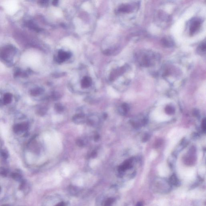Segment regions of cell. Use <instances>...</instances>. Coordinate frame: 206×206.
Instances as JSON below:
<instances>
[{
  "label": "cell",
  "mask_w": 206,
  "mask_h": 206,
  "mask_svg": "<svg viewBox=\"0 0 206 206\" xmlns=\"http://www.w3.org/2000/svg\"><path fill=\"white\" fill-rule=\"evenodd\" d=\"M135 59L139 65L143 67L154 65L160 60V55L153 52L141 51L135 54Z\"/></svg>",
  "instance_id": "cell-1"
},
{
  "label": "cell",
  "mask_w": 206,
  "mask_h": 206,
  "mask_svg": "<svg viewBox=\"0 0 206 206\" xmlns=\"http://www.w3.org/2000/svg\"><path fill=\"white\" fill-rule=\"evenodd\" d=\"M3 6L6 12L9 14H14L18 9V4L16 1H6L3 3Z\"/></svg>",
  "instance_id": "cell-2"
},
{
  "label": "cell",
  "mask_w": 206,
  "mask_h": 206,
  "mask_svg": "<svg viewBox=\"0 0 206 206\" xmlns=\"http://www.w3.org/2000/svg\"><path fill=\"white\" fill-rule=\"evenodd\" d=\"M138 6L136 3L133 4H124L121 5L118 9V11L123 13H129L133 11Z\"/></svg>",
  "instance_id": "cell-3"
},
{
  "label": "cell",
  "mask_w": 206,
  "mask_h": 206,
  "mask_svg": "<svg viewBox=\"0 0 206 206\" xmlns=\"http://www.w3.org/2000/svg\"><path fill=\"white\" fill-rule=\"evenodd\" d=\"M201 24V21L199 19H196L193 20L190 23L189 28L190 34L193 35L196 33L200 29Z\"/></svg>",
  "instance_id": "cell-4"
},
{
  "label": "cell",
  "mask_w": 206,
  "mask_h": 206,
  "mask_svg": "<svg viewBox=\"0 0 206 206\" xmlns=\"http://www.w3.org/2000/svg\"><path fill=\"white\" fill-rule=\"evenodd\" d=\"M155 120L159 122L166 121L169 120V117L159 110L155 111L152 114Z\"/></svg>",
  "instance_id": "cell-5"
},
{
  "label": "cell",
  "mask_w": 206,
  "mask_h": 206,
  "mask_svg": "<svg viewBox=\"0 0 206 206\" xmlns=\"http://www.w3.org/2000/svg\"><path fill=\"white\" fill-rule=\"evenodd\" d=\"M71 54L70 52L60 50L58 52V58L57 60L59 63H63L71 57Z\"/></svg>",
  "instance_id": "cell-6"
},
{
  "label": "cell",
  "mask_w": 206,
  "mask_h": 206,
  "mask_svg": "<svg viewBox=\"0 0 206 206\" xmlns=\"http://www.w3.org/2000/svg\"><path fill=\"white\" fill-rule=\"evenodd\" d=\"M28 128V125L26 123L16 124L13 127V130L15 133H19L27 130Z\"/></svg>",
  "instance_id": "cell-7"
},
{
  "label": "cell",
  "mask_w": 206,
  "mask_h": 206,
  "mask_svg": "<svg viewBox=\"0 0 206 206\" xmlns=\"http://www.w3.org/2000/svg\"><path fill=\"white\" fill-rule=\"evenodd\" d=\"M92 83V80L91 78L88 77H85L81 81V86L84 88H87L91 85Z\"/></svg>",
  "instance_id": "cell-8"
},
{
  "label": "cell",
  "mask_w": 206,
  "mask_h": 206,
  "mask_svg": "<svg viewBox=\"0 0 206 206\" xmlns=\"http://www.w3.org/2000/svg\"><path fill=\"white\" fill-rule=\"evenodd\" d=\"M84 115L82 114H79L75 116L73 118V120L76 123H82L84 121Z\"/></svg>",
  "instance_id": "cell-9"
},
{
  "label": "cell",
  "mask_w": 206,
  "mask_h": 206,
  "mask_svg": "<svg viewBox=\"0 0 206 206\" xmlns=\"http://www.w3.org/2000/svg\"><path fill=\"white\" fill-rule=\"evenodd\" d=\"M12 96L11 93H7L5 94L3 100L4 105H5L10 103L12 101Z\"/></svg>",
  "instance_id": "cell-10"
},
{
  "label": "cell",
  "mask_w": 206,
  "mask_h": 206,
  "mask_svg": "<svg viewBox=\"0 0 206 206\" xmlns=\"http://www.w3.org/2000/svg\"><path fill=\"white\" fill-rule=\"evenodd\" d=\"M162 43L163 45L166 47H171L174 45L173 42L171 39L168 38H165L162 40Z\"/></svg>",
  "instance_id": "cell-11"
},
{
  "label": "cell",
  "mask_w": 206,
  "mask_h": 206,
  "mask_svg": "<svg viewBox=\"0 0 206 206\" xmlns=\"http://www.w3.org/2000/svg\"><path fill=\"white\" fill-rule=\"evenodd\" d=\"M198 51L200 52V54H203L205 53L206 51V43L205 42H203L199 45L198 48Z\"/></svg>",
  "instance_id": "cell-12"
},
{
  "label": "cell",
  "mask_w": 206,
  "mask_h": 206,
  "mask_svg": "<svg viewBox=\"0 0 206 206\" xmlns=\"http://www.w3.org/2000/svg\"><path fill=\"white\" fill-rule=\"evenodd\" d=\"M42 90L41 89H36V90H34L33 91H32L31 92V95L33 96H38L39 94H40L41 93H42Z\"/></svg>",
  "instance_id": "cell-13"
},
{
  "label": "cell",
  "mask_w": 206,
  "mask_h": 206,
  "mask_svg": "<svg viewBox=\"0 0 206 206\" xmlns=\"http://www.w3.org/2000/svg\"><path fill=\"white\" fill-rule=\"evenodd\" d=\"M0 153H1V156H2V157L3 158L6 159L8 158V157H9V153L7 151L5 150H2L0 152Z\"/></svg>",
  "instance_id": "cell-14"
},
{
  "label": "cell",
  "mask_w": 206,
  "mask_h": 206,
  "mask_svg": "<svg viewBox=\"0 0 206 206\" xmlns=\"http://www.w3.org/2000/svg\"><path fill=\"white\" fill-rule=\"evenodd\" d=\"M55 108L56 110L57 111V112H62L64 110V108L63 106L60 103H57L55 106Z\"/></svg>",
  "instance_id": "cell-15"
},
{
  "label": "cell",
  "mask_w": 206,
  "mask_h": 206,
  "mask_svg": "<svg viewBox=\"0 0 206 206\" xmlns=\"http://www.w3.org/2000/svg\"><path fill=\"white\" fill-rule=\"evenodd\" d=\"M114 202V199H109L106 201L105 205V206H111Z\"/></svg>",
  "instance_id": "cell-16"
},
{
  "label": "cell",
  "mask_w": 206,
  "mask_h": 206,
  "mask_svg": "<svg viewBox=\"0 0 206 206\" xmlns=\"http://www.w3.org/2000/svg\"><path fill=\"white\" fill-rule=\"evenodd\" d=\"M46 109H45V108H42L39 110L38 114L41 116L44 115L46 113Z\"/></svg>",
  "instance_id": "cell-17"
},
{
  "label": "cell",
  "mask_w": 206,
  "mask_h": 206,
  "mask_svg": "<svg viewBox=\"0 0 206 206\" xmlns=\"http://www.w3.org/2000/svg\"><path fill=\"white\" fill-rule=\"evenodd\" d=\"M76 142H77V145L80 147H83V146H84V141H83L82 140H80V139L77 140Z\"/></svg>",
  "instance_id": "cell-18"
},
{
  "label": "cell",
  "mask_w": 206,
  "mask_h": 206,
  "mask_svg": "<svg viewBox=\"0 0 206 206\" xmlns=\"http://www.w3.org/2000/svg\"><path fill=\"white\" fill-rule=\"evenodd\" d=\"M151 157H155V156L157 155V153H156L155 151H153L151 153Z\"/></svg>",
  "instance_id": "cell-19"
},
{
  "label": "cell",
  "mask_w": 206,
  "mask_h": 206,
  "mask_svg": "<svg viewBox=\"0 0 206 206\" xmlns=\"http://www.w3.org/2000/svg\"><path fill=\"white\" fill-rule=\"evenodd\" d=\"M97 154V153H96L95 151H93L92 153H91V157H95L96 156Z\"/></svg>",
  "instance_id": "cell-20"
},
{
  "label": "cell",
  "mask_w": 206,
  "mask_h": 206,
  "mask_svg": "<svg viewBox=\"0 0 206 206\" xmlns=\"http://www.w3.org/2000/svg\"><path fill=\"white\" fill-rule=\"evenodd\" d=\"M4 105V103H3V100L0 99V108H1L3 107Z\"/></svg>",
  "instance_id": "cell-21"
},
{
  "label": "cell",
  "mask_w": 206,
  "mask_h": 206,
  "mask_svg": "<svg viewBox=\"0 0 206 206\" xmlns=\"http://www.w3.org/2000/svg\"><path fill=\"white\" fill-rule=\"evenodd\" d=\"M65 206V204L64 203V202H61L58 204L56 206Z\"/></svg>",
  "instance_id": "cell-22"
},
{
  "label": "cell",
  "mask_w": 206,
  "mask_h": 206,
  "mask_svg": "<svg viewBox=\"0 0 206 206\" xmlns=\"http://www.w3.org/2000/svg\"><path fill=\"white\" fill-rule=\"evenodd\" d=\"M99 136L98 135H96L94 137V140L95 141H98V139H99Z\"/></svg>",
  "instance_id": "cell-23"
},
{
  "label": "cell",
  "mask_w": 206,
  "mask_h": 206,
  "mask_svg": "<svg viewBox=\"0 0 206 206\" xmlns=\"http://www.w3.org/2000/svg\"><path fill=\"white\" fill-rule=\"evenodd\" d=\"M58 1L57 0H54L52 2V4L54 5H57L58 4Z\"/></svg>",
  "instance_id": "cell-24"
}]
</instances>
